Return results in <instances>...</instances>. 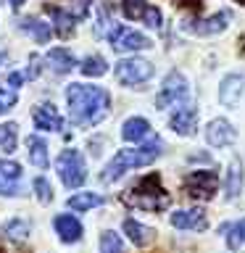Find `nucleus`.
<instances>
[{"label": "nucleus", "instance_id": "nucleus-1", "mask_svg": "<svg viewBox=\"0 0 245 253\" xmlns=\"http://www.w3.org/2000/svg\"><path fill=\"white\" fill-rule=\"evenodd\" d=\"M66 103H69L71 119L79 126L100 124L111 111V95L103 87L82 84V82H74L66 87Z\"/></svg>", "mask_w": 245, "mask_h": 253}, {"label": "nucleus", "instance_id": "nucleus-2", "mask_svg": "<svg viewBox=\"0 0 245 253\" xmlns=\"http://www.w3.org/2000/svg\"><path fill=\"white\" fill-rule=\"evenodd\" d=\"M158 156H161V140H158V137H150L145 145H137V148H124V150H119V153L106 164L100 179L106 182V185H111V182H116L124 171L153 164Z\"/></svg>", "mask_w": 245, "mask_h": 253}, {"label": "nucleus", "instance_id": "nucleus-3", "mask_svg": "<svg viewBox=\"0 0 245 253\" xmlns=\"http://www.w3.org/2000/svg\"><path fill=\"white\" fill-rule=\"evenodd\" d=\"M124 201L134 206V209H145V211H163L169 206V193L161 187V177L158 174H148L142 177L134 187H129L124 193Z\"/></svg>", "mask_w": 245, "mask_h": 253}, {"label": "nucleus", "instance_id": "nucleus-4", "mask_svg": "<svg viewBox=\"0 0 245 253\" xmlns=\"http://www.w3.org/2000/svg\"><path fill=\"white\" fill-rule=\"evenodd\" d=\"M55 169H58V177H61V182H63L69 190L84 185V179H87L84 158H82V153H79V150H74V148H71V150H63V153L58 156Z\"/></svg>", "mask_w": 245, "mask_h": 253}, {"label": "nucleus", "instance_id": "nucleus-5", "mask_svg": "<svg viewBox=\"0 0 245 253\" xmlns=\"http://www.w3.org/2000/svg\"><path fill=\"white\" fill-rule=\"evenodd\" d=\"M108 40H111V47L116 53H134V50H145L150 47V40L140 32H134L124 24H111V32H108Z\"/></svg>", "mask_w": 245, "mask_h": 253}, {"label": "nucleus", "instance_id": "nucleus-6", "mask_svg": "<svg viewBox=\"0 0 245 253\" xmlns=\"http://www.w3.org/2000/svg\"><path fill=\"white\" fill-rule=\"evenodd\" d=\"M114 74L122 84H142L153 77V63L145 58H122L114 63Z\"/></svg>", "mask_w": 245, "mask_h": 253}, {"label": "nucleus", "instance_id": "nucleus-7", "mask_svg": "<svg viewBox=\"0 0 245 253\" xmlns=\"http://www.w3.org/2000/svg\"><path fill=\"white\" fill-rule=\"evenodd\" d=\"M187 95H190V87H187L185 74H182V71H171V74L163 79V84H161V92H158V98H156V108L185 103Z\"/></svg>", "mask_w": 245, "mask_h": 253}, {"label": "nucleus", "instance_id": "nucleus-8", "mask_svg": "<svg viewBox=\"0 0 245 253\" xmlns=\"http://www.w3.org/2000/svg\"><path fill=\"white\" fill-rule=\"evenodd\" d=\"M219 187V174L216 171H190L185 179V190L190 198H201V201H208L213 198Z\"/></svg>", "mask_w": 245, "mask_h": 253}, {"label": "nucleus", "instance_id": "nucleus-9", "mask_svg": "<svg viewBox=\"0 0 245 253\" xmlns=\"http://www.w3.org/2000/svg\"><path fill=\"white\" fill-rule=\"evenodd\" d=\"M232 13L229 11H221V13H213L208 19H195V21H185V29L190 35H198V37H208V35H219V32L227 29Z\"/></svg>", "mask_w": 245, "mask_h": 253}, {"label": "nucleus", "instance_id": "nucleus-10", "mask_svg": "<svg viewBox=\"0 0 245 253\" xmlns=\"http://www.w3.org/2000/svg\"><path fill=\"white\" fill-rule=\"evenodd\" d=\"M21 190V166L8 158H0V195H19Z\"/></svg>", "mask_w": 245, "mask_h": 253}, {"label": "nucleus", "instance_id": "nucleus-11", "mask_svg": "<svg viewBox=\"0 0 245 253\" xmlns=\"http://www.w3.org/2000/svg\"><path fill=\"white\" fill-rule=\"evenodd\" d=\"M205 140H208V145H213V148L232 145L237 140V129L227 122V119H213L208 124V129H205Z\"/></svg>", "mask_w": 245, "mask_h": 253}, {"label": "nucleus", "instance_id": "nucleus-12", "mask_svg": "<svg viewBox=\"0 0 245 253\" xmlns=\"http://www.w3.org/2000/svg\"><path fill=\"white\" fill-rule=\"evenodd\" d=\"M32 122H35V126L42 132H58L63 126V116L58 114V108H55L53 103H42V106L35 108Z\"/></svg>", "mask_w": 245, "mask_h": 253}, {"label": "nucleus", "instance_id": "nucleus-13", "mask_svg": "<svg viewBox=\"0 0 245 253\" xmlns=\"http://www.w3.org/2000/svg\"><path fill=\"white\" fill-rule=\"evenodd\" d=\"M169 126L177 134H182V137H190V134L195 132V126H198V108H193V106L177 108L169 119Z\"/></svg>", "mask_w": 245, "mask_h": 253}, {"label": "nucleus", "instance_id": "nucleus-14", "mask_svg": "<svg viewBox=\"0 0 245 253\" xmlns=\"http://www.w3.org/2000/svg\"><path fill=\"white\" fill-rule=\"evenodd\" d=\"M243 87H245V79L240 74H229L221 79V84H219V103L221 106H227V108H232L240 103L243 98Z\"/></svg>", "mask_w": 245, "mask_h": 253}, {"label": "nucleus", "instance_id": "nucleus-15", "mask_svg": "<svg viewBox=\"0 0 245 253\" xmlns=\"http://www.w3.org/2000/svg\"><path fill=\"white\" fill-rule=\"evenodd\" d=\"M171 227H177V229H205L208 227V219H205V211L203 209H185V211H177V213H171Z\"/></svg>", "mask_w": 245, "mask_h": 253}, {"label": "nucleus", "instance_id": "nucleus-16", "mask_svg": "<svg viewBox=\"0 0 245 253\" xmlns=\"http://www.w3.org/2000/svg\"><path fill=\"white\" fill-rule=\"evenodd\" d=\"M55 232L63 243H77L79 237H82V224H79V219H74L71 213H61V216H55L53 221Z\"/></svg>", "mask_w": 245, "mask_h": 253}, {"label": "nucleus", "instance_id": "nucleus-17", "mask_svg": "<svg viewBox=\"0 0 245 253\" xmlns=\"http://www.w3.org/2000/svg\"><path fill=\"white\" fill-rule=\"evenodd\" d=\"M45 63L55 71V74H66V71H71L77 66V58L66 50V47H53V50H47Z\"/></svg>", "mask_w": 245, "mask_h": 253}, {"label": "nucleus", "instance_id": "nucleus-18", "mask_svg": "<svg viewBox=\"0 0 245 253\" xmlns=\"http://www.w3.org/2000/svg\"><path fill=\"white\" fill-rule=\"evenodd\" d=\"M148 134H150V124H148V119H142V116L126 119L124 126H122V137L126 142H140V140H145Z\"/></svg>", "mask_w": 245, "mask_h": 253}, {"label": "nucleus", "instance_id": "nucleus-19", "mask_svg": "<svg viewBox=\"0 0 245 253\" xmlns=\"http://www.w3.org/2000/svg\"><path fill=\"white\" fill-rule=\"evenodd\" d=\"M124 232H126V237H129V240L137 245V248H145V245L153 240V229L150 227H145V224H140V221H134V219H124Z\"/></svg>", "mask_w": 245, "mask_h": 253}, {"label": "nucleus", "instance_id": "nucleus-20", "mask_svg": "<svg viewBox=\"0 0 245 253\" xmlns=\"http://www.w3.org/2000/svg\"><path fill=\"white\" fill-rule=\"evenodd\" d=\"M47 13L55 19V29H58L61 37H69L74 32V24L79 19V13H71V11H61V8H50L47 5Z\"/></svg>", "mask_w": 245, "mask_h": 253}, {"label": "nucleus", "instance_id": "nucleus-21", "mask_svg": "<svg viewBox=\"0 0 245 253\" xmlns=\"http://www.w3.org/2000/svg\"><path fill=\"white\" fill-rule=\"evenodd\" d=\"M27 150H29V161L40 166V169H45L47 166V145L42 137H37V134H32L27 137Z\"/></svg>", "mask_w": 245, "mask_h": 253}, {"label": "nucleus", "instance_id": "nucleus-22", "mask_svg": "<svg viewBox=\"0 0 245 253\" xmlns=\"http://www.w3.org/2000/svg\"><path fill=\"white\" fill-rule=\"evenodd\" d=\"M19 27H21V32H29V35L37 40V42H47V40H50V35H53L50 24H45V21H40V19H24Z\"/></svg>", "mask_w": 245, "mask_h": 253}, {"label": "nucleus", "instance_id": "nucleus-23", "mask_svg": "<svg viewBox=\"0 0 245 253\" xmlns=\"http://www.w3.org/2000/svg\"><path fill=\"white\" fill-rule=\"evenodd\" d=\"M100 203H103V198L98 193H77V195H71L66 201V206L71 211H90V209H95V206H100Z\"/></svg>", "mask_w": 245, "mask_h": 253}, {"label": "nucleus", "instance_id": "nucleus-24", "mask_svg": "<svg viewBox=\"0 0 245 253\" xmlns=\"http://www.w3.org/2000/svg\"><path fill=\"white\" fill-rule=\"evenodd\" d=\"M29 232H32V224L27 219H21V216H13L11 221H5V224H3V235L11 237V240H24Z\"/></svg>", "mask_w": 245, "mask_h": 253}, {"label": "nucleus", "instance_id": "nucleus-25", "mask_svg": "<svg viewBox=\"0 0 245 253\" xmlns=\"http://www.w3.org/2000/svg\"><path fill=\"white\" fill-rule=\"evenodd\" d=\"M240 187H243V164L232 161V164H229V171H227V198H229V201L237 198Z\"/></svg>", "mask_w": 245, "mask_h": 253}, {"label": "nucleus", "instance_id": "nucleus-26", "mask_svg": "<svg viewBox=\"0 0 245 253\" xmlns=\"http://www.w3.org/2000/svg\"><path fill=\"white\" fill-rule=\"evenodd\" d=\"M79 69H82L84 77H103V74H108V63H106L103 55H87Z\"/></svg>", "mask_w": 245, "mask_h": 253}, {"label": "nucleus", "instance_id": "nucleus-27", "mask_svg": "<svg viewBox=\"0 0 245 253\" xmlns=\"http://www.w3.org/2000/svg\"><path fill=\"white\" fill-rule=\"evenodd\" d=\"M16 140H19V126L13 122L11 124H0V150L13 153L16 150Z\"/></svg>", "mask_w": 245, "mask_h": 253}, {"label": "nucleus", "instance_id": "nucleus-28", "mask_svg": "<svg viewBox=\"0 0 245 253\" xmlns=\"http://www.w3.org/2000/svg\"><path fill=\"white\" fill-rule=\"evenodd\" d=\"M148 3L145 0H124L122 3V11L126 19H145V13H148Z\"/></svg>", "mask_w": 245, "mask_h": 253}, {"label": "nucleus", "instance_id": "nucleus-29", "mask_svg": "<svg viewBox=\"0 0 245 253\" xmlns=\"http://www.w3.org/2000/svg\"><path fill=\"white\" fill-rule=\"evenodd\" d=\"M100 253H124V243L116 232H103L100 235Z\"/></svg>", "mask_w": 245, "mask_h": 253}, {"label": "nucleus", "instance_id": "nucleus-30", "mask_svg": "<svg viewBox=\"0 0 245 253\" xmlns=\"http://www.w3.org/2000/svg\"><path fill=\"white\" fill-rule=\"evenodd\" d=\"M16 98H19V95H16L13 87L0 84V116H3L8 108H13V106H16Z\"/></svg>", "mask_w": 245, "mask_h": 253}, {"label": "nucleus", "instance_id": "nucleus-31", "mask_svg": "<svg viewBox=\"0 0 245 253\" xmlns=\"http://www.w3.org/2000/svg\"><path fill=\"white\" fill-rule=\"evenodd\" d=\"M224 229H227V232H232V235H229V245H232V248H237L240 243H245V219L235 221V224H229Z\"/></svg>", "mask_w": 245, "mask_h": 253}, {"label": "nucleus", "instance_id": "nucleus-32", "mask_svg": "<svg viewBox=\"0 0 245 253\" xmlns=\"http://www.w3.org/2000/svg\"><path fill=\"white\" fill-rule=\"evenodd\" d=\"M32 185H35V190H37L40 203H50V201H53V187H50V182H47L45 177H37Z\"/></svg>", "mask_w": 245, "mask_h": 253}, {"label": "nucleus", "instance_id": "nucleus-33", "mask_svg": "<svg viewBox=\"0 0 245 253\" xmlns=\"http://www.w3.org/2000/svg\"><path fill=\"white\" fill-rule=\"evenodd\" d=\"M142 21H145L150 29H161V11H158L156 5H150V8H148V13H145V19H142Z\"/></svg>", "mask_w": 245, "mask_h": 253}, {"label": "nucleus", "instance_id": "nucleus-34", "mask_svg": "<svg viewBox=\"0 0 245 253\" xmlns=\"http://www.w3.org/2000/svg\"><path fill=\"white\" fill-rule=\"evenodd\" d=\"M24 82V74H19V71H13V74H8L5 77V82L3 84H8V87H13V90H19V84Z\"/></svg>", "mask_w": 245, "mask_h": 253}, {"label": "nucleus", "instance_id": "nucleus-35", "mask_svg": "<svg viewBox=\"0 0 245 253\" xmlns=\"http://www.w3.org/2000/svg\"><path fill=\"white\" fill-rule=\"evenodd\" d=\"M29 63H32V69H27V77H29V79H35V77L40 74V66H37L40 58H37V55H29Z\"/></svg>", "mask_w": 245, "mask_h": 253}, {"label": "nucleus", "instance_id": "nucleus-36", "mask_svg": "<svg viewBox=\"0 0 245 253\" xmlns=\"http://www.w3.org/2000/svg\"><path fill=\"white\" fill-rule=\"evenodd\" d=\"M8 3H11V8H13V11H19V8L24 5V0H8Z\"/></svg>", "mask_w": 245, "mask_h": 253}, {"label": "nucleus", "instance_id": "nucleus-37", "mask_svg": "<svg viewBox=\"0 0 245 253\" xmlns=\"http://www.w3.org/2000/svg\"><path fill=\"white\" fill-rule=\"evenodd\" d=\"M5 61V50H0V63H3Z\"/></svg>", "mask_w": 245, "mask_h": 253}, {"label": "nucleus", "instance_id": "nucleus-38", "mask_svg": "<svg viewBox=\"0 0 245 253\" xmlns=\"http://www.w3.org/2000/svg\"><path fill=\"white\" fill-rule=\"evenodd\" d=\"M237 3H243V5H245V0H237Z\"/></svg>", "mask_w": 245, "mask_h": 253}]
</instances>
